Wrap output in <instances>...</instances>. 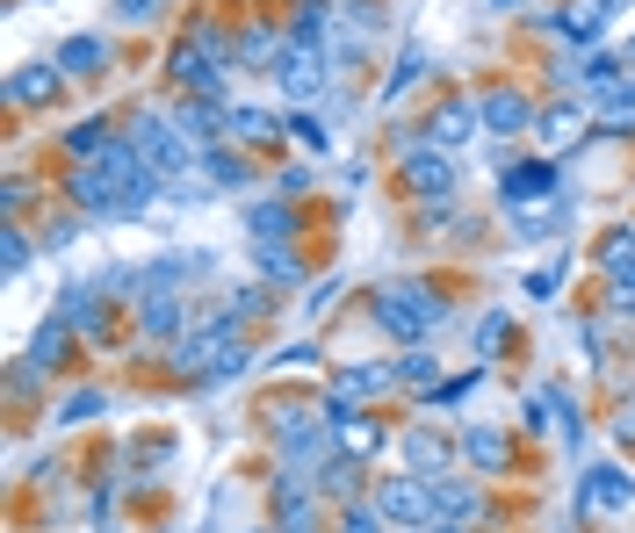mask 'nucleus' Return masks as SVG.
<instances>
[{
	"instance_id": "obj_1",
	"label": "nucleus",
	"mask_w": 635,
	"mask_h": 533,
	"mask_svg": "<svg viewBox=\"0 0 635 533\" xmlns=\"http://www.w3.org/2000/svg\"><path fill=\"white\" fill-rule=\"evenodd\" d=\"M145 188H153V166L138 159V145H116L109 159L72 174V203L95 209V217H130V209H145Z\"/></svg>"
},
{
	"instance_id": "obj_2",
	"label": "nucleus",
	"mask_w": 635,
	"mask_h": 533,
	"mask_svg": "<svg viewBox=\"0 0 635 533\" xmlns=\"http://www.w3.org/2000/svg\"><path fill=\"white\" fill-rule=\"evenodd\" d=\"M375 317H383V325L398 332V339H419V332H433L448 310L433 303V288H390V296L375 303Z\"/></svg>"
},
{
	"instance_id": "obj_3",
	"label": "nucleus",
	"mask_w": 635,
	"mask_h": 533,
	"mask_svg": "<svg viewBox=\"0 0 635 533\" xmlns=\"http://www.w3.org/2000/svg\"><path fill=\"white\" fill-rule=\"evenodd\" d=\"M130 145H138V159H145V166H153V180H159V174H180V166H188V145H180V130H174V124H159V116H145Z\"/></svg>"
},
{
	"instance_id": "obj_4",
	"label": "nucleus",
	"mask_w": 635,
	"mask_h": 533,
	"mask_svg": "<svg viewBox=\"0 0 635 533\" xmlns=\"http://www.w3.org/2000/svg\"><path fill=\"white\" fill-rule=\"evenodd\" d=\"M433 505H441V497H433L427 483H412V476L383 483V512H390V520H404V526H427V520H433Z\"/></svg>"
},
{
	"instance_id": "obj_5",
	"label": "nucleus",
	"mask_w": 635,
	"mask_h": 533,
	"mask_svg": "<svg viewBox=\"0 0 635 533\" xmlns=\"http://www.w3.org/2000/svg\"><path fill=\"white\" fill-rule=\"evenodd\" d=\"M275 80L290 87L296 101H311L318 80H325V72H318V51H311V43H290V51H275Z\"/></svg>"
},
{
	"instance_id": "obj_6",
	"label": "nucleus",
	"mask_w": 635,
	"mask_h": 533,
	"mask_svg": "<svg viewBox=\"0 0 635 533\" xmlns=\"http://www.w3.org/2000/svg\"><path fill=\"white\" fill-rule=\"evenodd\" d=\"M404 180H412L419 195H448V188H456V166H448L441 151H419V145H404Z\"/></svg>"
},
{
	"instance_id": "obj_7",
	"label": "nucleus",
	"mask_w": 635,
	"mask_h": 533,
	"mask_svg": "<svg viewBox=\"0 0 635 533\" xmlns=\"http://www.w3.org/2000/svg\"><path fill=\"white\" fill-rule=\"evenodd\" d=\"M477 109H483V124H491V130H527V124H535V109H527V101L512 95V87H491V95H483Z\"/></svg>"
},
{
	"instance_id": "obj_8",
	"label": "nucleus",
	"mask_w": 635,
	"mask_h": 533,
	"mask_svg": "<svg viewBox=\"0 0 635 533\" xmlns=\"http://www.w3.org/2000/svg\"><path fill=\"white\" fill-rule=\"evenodd\" d=\"M477 116H483L477 101H448V109L433 116V145H462V137L477 130Z\"/></svg>"
},
{
	"instance_id": "obj_9",
	"label": "nucleus",
	"mask_w": 635,
	"mask_h": 533,
	"mask_svg": "<svg viewBox=\"0 0 635 533\" xmlns=\"http://www.w3.org/2000/svg\"><path fill=\"white\" fill-rule=\"evenodd\" d=\"M232 137H238V145H275L282 124L267 109H232Z\"/></svg>"
},
{
	"instance_id": "obj_10",
	"label": "nucleus",
	"mask_w": 635,
	"mask_h": 533,
	"mask_svg": "<svg viewBox=\"0 0 635 533\" xmlns=\"http://www.w3.org/2000/svg\"><path fill=\"white\" fill-rule=\"evenodd\" d=\"M549 188H556L549 166H512L506 174V203H535V195H549Z\"/></svg>"
},
{
	"instance_id": "obj_11",
	"label": "nucleus",
	"mask_w": 635,
	"mask_h": 533,
	"mask_svg": "<svg viewBox=\"0 0 635 533\" xmlns=\"http://www.w3.org/2000/svg\"><path fill=\"white\" fill-rule=\"evenodd\" d=\"M578 497H585V505H628V476H622V468H593Z\"/></svg>"
},
{
	"instance_id": "obj_12",
	"label": "nucleus",
	"mask_w": 635,
	"mask_h": 533,
	"mask_svg": "<svg viewBox=\"0 0 635 533\" xmlns=\"http://www.w3.org/2000/svg\"><path fill=\"white\" fill-rule=\"evenodd\" d=\"M101 58H109V51H101V37H72L66 51H58V72H87V66H101Z\"/></svg>"
},
{
	"instance_id": "obj_13",
	"label": "nucleus",
	"mask_w": 635,
	"mask_h": 533,
	"mask_svg": "<svg viewBox=\"0 0 635 533\" xmlns=\"http://www.w3.org/2000/svg\"><path fill=\"white\" fill-rule=\"evenodd\" d=\"M390 375H398V368H346L340 375V397H369V389H383Z\"/></svg>"
},
{
	"instance_id": "obj_14",
	"label": "nucleus",
	"mask_w": 635,
	"mask_h": 533,
	"mask_svg": "<svg viewBox=\"0 0 635 533\" xmlns=\"http://www.w3.org/2000/svg\"><path fill=\"white\" fill-rule=\"evenodd\" d=\"M599 260H607V274H628V282H635V231H614Z\"/></svg>"
},
{
	"instance_id": "obj_15",
	"label": "nucleus",
	"mask_w": 635,
	"mask_h": 533,
	"mask_svg": "<svg viewBox=\"0 0 635 533\" xmlns=\"http://www.w3.org/2000/svg\"><path fill=\"white\" fill-rule=\"evenodd\" d=\"M433 497H441V512H456V520H477V491H470V483H441V491H433Z\"/></svg>"
},
{
	"instance_id": "obj_16",
	"label": "nucleus",
	"mask_w": 635,
	"mask_h": 533,
	"mask_svg": "<svg viewBox=\"0 0 635 533\" xmlns=\"http://www.w3.org/2000/svg\"><path fill=\"white\" fill-rule=\"evenodd\" d=\"M145 332H153V339H159V332H180V303L153 296V303H145Z\"/></svg>"
},
{
	"instance_id": "obj_17",
	"label": "nucleus",
	"mask_w": 635,
	"mask_h": 533,
	"mask_svg": "<svg viewBox=\"0 0 635 533\" xmlns=\"http://www.w3.org/2000/svg\"><path fill=\"white\" fill-rule=\"evenodd\" d=\"M404 454H412V468H441L448 462V447L433 433H412V440H404Z\"/></svg>"
},
{
	"instance_id": "obj_18",
	"label": "nucleus",
	"mask_w": 635,
	"mask_h": 533,
	"mask_svg": "<svg viewBox=\"0 0 635 533\" xmlns=\"http://www.w3.org/2000/svg\"><path fill=\"white\" fill-rule=\"evenodd\" d=\"M51 87H58L51 72H43V66H29L22 80H14V101H43V95H51Z\"/></svg>"
},
{
	"instance_id": "obj_19",
	"label": "nucleus",
	"mask_w": 635,
	"mask_h": 533,
	"mask_svg": "<svg viewBox=\"0 0 635 533\" xmlns=\"http://www.w3.org/2000/svg\"><path fill=\"white\" fill-rule=\"evenodd\" d=\"M470 462L498 468V462H506V440H498V433H470Z\"/></svg>"
},
{
	"instance_id": "obj_20",
	"label": "nucleus",
	"mask_w": 635,
	"mask_h": 533,
	"mask_svg": "<svg viewBox=\"0 0 635 533\" xmlns=\"http://www.w3.org/2000/svg\"><path fill=\"white\" fill-rule=\"evenodd\" d=\"M419 72H427V58H419V51H412V58H404V66H398V72H390V87H383V95H390V101H398V95H404V87H412V80H419Z\"/></svg>"
},
{
	"instance_id": "obj_21",
	"label": "nucleus",
	"mask_w": 635,
	"mask_h": 533,
	"mask_svg": "<svg viewBox=\"0 0 635 533\" xmlns=\"http://www.w3.org/2000/svg\"><path fill=\"white\" fill-rule=\"evenodd\" d=\"M398 375H404V383H419V389H427V383H433V354H404V361H398Z\"/></svg>"
},
{
	"instance_id": "obj_22",
	"label": "nucleus",
	"mask_w": 635,
	"mask_h": 533,
	"mask_svg": "<svg viewBox=\"0 0 635 533\" xmlns=\"http://www.w3.org/2000/svg\"><path fill=\"white\" fill-rule=\"evenodd\" d=\"M541 137H549V145H570V137H578V116H564V109H556L549 124H541Z\"/></svg>"
},
{
	"instance_id": "obj_23",
	"label": "nucleus",
	"mask_w": 635,
	"mask_h": 533,
	"mask_svg": "<svg viewBox=\"0 0 635 533\" xmlns=\"http://www.w3.org/2000/svg\"><path fill=\"white\" fill-rule=\"evenodd\" d=\"M261 274H275V282H296V260H290V253H261Z\"/></svg>"
},
{
	"instance_id": "obj_24",
	"label": "nucleus",
	"mask_w": 635,
	"mask_h": 533,
	"mask_svg": "<svg viewBox=\"0 0 635 533\" xmlns=\"http://www.w3.org/2000/svg\"><path fill=\"white\" fill-rule=\"evenodd\" d=\"M153 8H159V0H116V14H124V22H145Z\"/></svg>"
},
{
	"instance_id": "obj_25",
	"label": "nucleus",
	"mask_w": 635,
	"mask_h": 533,
	"mask_svg": "<svg viewBox=\"0 0 635 533\" xmlns=\"http://www.w3.org/2000/svg\"><path fill=\"white\" fill-rule=\"evenodd\" d=\"M346 533H375V520L369 512H346Z\"/></svg>"
},
{
	"instance_id": "obj_26",
	"label": "nucleus",
	"mask_w": 635,
	"mask_h": 533,
	"mask_svg": "<svg viewBox=\"0 0 635 533\" xmlns=\"http://www.w3.org/2000/svg\"><path fill=\"white\" fill-rule=\"evenodd\" d=\"M628 66H635V43H628Z\"/></svg>"
}]
</instances>
